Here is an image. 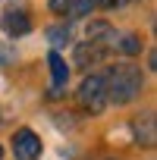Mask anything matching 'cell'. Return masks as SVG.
I'll return each instance as SVG.
<instances>
[{"label": "cell", "mask_w": 157, "mask_h": 160, "mask_svg": "<svg viewBox=\"0 0 157 160\" xmlns=\"http://www.w3.org/2000/svg\"><path fill=\"white\" fill-rule=\"evenodd\" d=\"M104 85H107V101H113V104H129V101H135V98L141 94L144 75H141L138 66L119 63V66H113V69L107 72Z\"/></svg>", "instance_id": "obj_1"}, {"label": "cell", "mask_w": 157, "mask_h": 160, "mask_svg": "<svg viewBox=\"0 0 157 160\" xmlns=\"http://www.w3.org/2000/svg\"><path fill=\"white\" fill-rule=\"evenodd\" d=\"M78 104L91 113H101L107 107V85H104V75H88L82 88H78Z\"/></svg>", "instance_id": "obj_2"}, {"label": "cell", "mask_w": 157, "mask_h": 160, "mask_svg": "<svg viewBox=\"0 0 157 160\" xmlns=\"http://www.w3.org/2000/svg\"><path fill=\"white\" fill-rule=\"evenodd\" d=\"M13 154H16V160H38L41 157V138L32 129H19L13 135Z\"/></svg>", "instance_id": "obj_3"}, {"label": "cell", "mask_w": 157, "mask_h": 160, "mask_svg": "<svg viewBox=\"0 0 157 160\" xmlns=\"http://www.w3.org/2000/svg\"><path fill=\"white\" fill-rule=\"evenodd\" d=\"M0 28H3L10 38H19V35H28L32 19H28L25 10H7L3 16H0Z\"/></svg>", "instance_id": "obj_4"}, {"label": "cell", "mask_w": 157, "mask_h": 160, "mask_svg": "<svg viewBox=\"0 0 157 160\" xmlns=\"http://www.w3.org/2000/svg\"><path fill=\"white\" fill-rule=\"evenodd\" d=\"M88 44H94V47L104 53L107 47L116 44V32H113L107 22H91V25H88Z\"/></svg>", "instance_id": "obj_5"}, {"label": "cell", "mask_w": 157, "mask_h": 160, "mask_svg": "<svg viewBox=\"0 0 157 160\" xmlns=\"http://www.w3.org/2000/svg\"><path fill=\"white\" fill-rule=\"evenodd\" d=\"M50 10L60 16H85L91 13V0H50Z\"/></svg>", "instance_id": "obj_6"}, {"label": "cell", "mask_w": 157, "mask_h": 160, "mask_svg": "<svg viewBox=\"0 0 157 160\" xmlns=\"http://www.w3.org/2000/svg\"><path fill=\"white\" fill-rule=\"evenodd\" d=\"M50 75H53V88H63L66 85V78H69V69H66V60L60 53H50Z\"/></svg>", "instance_id": "obj_7"}, {"label": "cell", "mask_w": 157, "mask_h": 160, "mask_svg": "<svg viewBox=\"0 0 157 160\" xmlns=\"http://www.w3.org/2000/svg\"><path fill=\"white\" fill-rule=\"evenodd\" d=\"M101 57H104V53H101L94 44H88V41L75 47V66H88V63H94V60H101Z\"/></svg>", "instance_id": "obj_8"}, {"label": "cell", "mask_w": 157, "mask_h": 160, "mask_svg": "<svg viewBox=\"0 0 157 160\" xmlns=\"http://www.w3.org/2000/svg\"><path fill=\"white\" fill-rule=\"evenodd\" d=\"M116 47H119L123 53H129V57H132V53H138V50H141V41H138V35L126 32V35H123V38L116 41Z\"/></svg>", "instance_id": "obj_9"}, {"label": "cell", "mask_w": 157, "mask_h": 160, "mask_svg": "<svg viewBox=\"0 0 157 160\" xmlns=\"http://www.w3.org/2000/svg\"><path fill=\"white\" fill-rule=\"evenodd\" d=\"M47 41L50 44H66L69 41V28L66 25H50L47 28Z\"/></svg>", "instance_id": "obj_10"}, {"label": "cell", "mask_w": 157, "mask_h": 160, "mask_svg": "<svg viewBox=\"0 0 157 160\" xmlns=\"http://www.w3.org/2000/svg\"><path fill=\"white\" fill-rule=\"evenodd\" d=\"M135 132H138V138H144L141 144H154V119H151V116L144 119V129H141V126H135Z\"/></svg>", "instance_id": "obj_11"}, {"label": "cell", "mask_w": 157, "mask_h": 160, "mask_svg": "<svg viewBox=\"0 0 157 160\" xmlns=\"http://www.w3.org/2000/svg\"><path fill=\"white\" fill-rule=\"evenodd\" d=\"M0 157H3V148H0Z\"/></svg>", "instance_id": "obj_12"}]
</instances>
